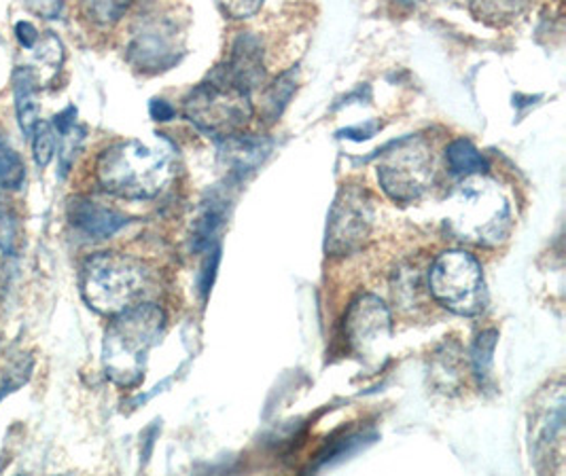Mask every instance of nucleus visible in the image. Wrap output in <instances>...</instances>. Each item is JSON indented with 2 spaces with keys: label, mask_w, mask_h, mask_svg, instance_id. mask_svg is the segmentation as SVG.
Here are the masks:
<instances>
[{
  "label": "nucleus",
  "mask_w": 566,
  "mask_h": 476,
  "mask_svg": "<svg viewBox=\"0 0 566 476\" xmlns=\"http://www.w3.org/2000/svg\"><path fill=\"white\" fill-rule=\"evenodd\" d=\"M34 360L30 353H22V358H18L2 377V388H0V399H4L7 394L15 392L18 388H22L28 381V377L32 373Z\"/></svg>",
  "instance_id": "obj_24"
},
{
  "label": "nucleus",
  "mask_w": 566,
  "mask_h": 476,
  "mask_svg": "<svg viewBox=\"0 0 566 476\" xmlns=\"http://www.w3.org/2000/svg\"><path fill=\"white\" fill-rule=\"evenodd\" d=\"M390 314L387 305L374 295H360L350 303L344 320V332L350 350L365 362H376L387 353L390 341Z\"/></svg>",
  "instance_id": "obj_10"
},
{
  "label": "nucleus",
  "mask_w": 566,
  "mask_h": 476,
  "mask_svg": "<svg viewBox=\"0 0 566 476\" xmlns=\"http://www.w3.org/2000/svg\"><path fill=\"white\" fill-rule=\"evenodd\" d=\"M429 293L436 302L459 314L478 316L486 307V284L478 258L463 251L439 254L429 269Z\"/></svg>",
  "instance_id": "obj_6"
},
{
  "label": "nucleus",
  "mask_w": 566,
  "mask_h": 476,
  "mask_svg": "<svg viewBox=\"0 0 566 476\" xmlns=\"http://www.w3.org/2000/svg\"><path fill=\"white\" fill-rule=\"evenodd\" d=\"M268 152H270V142L249 138L242 134L223 138V145H221V159L226 161V166L232 168L233 174L238 176L253 172L268 157Z\"/></svg>",
  "instance_id": "obj_13"
},
{
  "label": "nucleus",
  "mask_w": 566,
  "mask_h": 476,
  "mask_svg": "<svg viewBox=\"0 0 566 476\" xmlns=\"http://www.w3.org/2000/svg\"><path fill=\"white\" fill-rule=\"evenodd\" d=\"M28 9L45 20H53L62 11V0H24Z\"/></svg>",
  "instance_id": "obj_27"
},
{
  "label": "nucleus",
  "mask_w": 566,
  "mask_h": 476,
  "mask_svg": "<svg viewBox=\"0 0 566 476\" xmlns=\"http://www.w3.org/2000/svg\"><path fill=\"white\" fill-rule=\"evenodd\" d=\"M219 258H221V251L214 248L208 256L207 265H205V274H202V295L207 297L212 282H214V274H217V265H219Z\"/></svg>",
  "instance_id": "obj_28"
},
{
  "label": "nucleus",
  "mask_w": 566,
  "mask_h": 476,
  "mask_svg": "<svg viewBox=\"0 0 566 476\" xmlns=\"http://www.w3.org/2000/svg\"><path fill=\"white\" fill-rule=\"evenodd\" d=\"M166 314L154 303H136L113 316L103 341L106 377L119 388H134L143 381L149 351L159 343Z\"/></svg>",
  "instance_id": "obj_1"
},
{
  "label": "nucleus",
  "mask_w": 566,
  "mask_h": 476,
  "mask_svg": "<svg viewBox=\"0 0 566 476\" xmlns=\"http://www.w3.org/2000/svg\"><path fill=\"white\" fill-rule=\"evenodd\" d=\"M371 225L374 208L369 193L360 187H342L329 212L325 251L332 256L360 251L369 240Z\"/></svg>",
  "instance_id": "obj_9"
},
{
  "label": "nucleus",
  "mask_w": 566,
  "mask_h": 476,
  "mask_svg": "<svg viewBox=\"0 0 566 476\" xmlns=\"http://www.w3.org/2000/svg\"><path fill=\"white\" fill-rule=\"evenodd\" d=\"M24 180V163L0 136V187L18 189Z\"/></svg>",
  "instance_id": "obj_21"
},
{
  "label": "nucleus",
  "mask_w": 566,
  "mask_h": 476,
  "mask_svg": "<svg viewBox=\"0 0 566 476\" xmlns=\"http://www.w3.org/2000/svg\"><path fill=\"white\" fill-rule=\"evenodd\" d=\"M98 182L106 193L122 200H151L172 178L166 152L140 140L108 147L96 163Z\"/></svg>",
  "instance_id": "obj_3"
},
{
  "label": "nucleus",
  "mask_w": 566,
  "mask_h": 476,
  "mask_svg": "<svg viewBox=\"0 0 566 476\" xmlns=\"http://www.w3.org/2000/svg\"><path fill=\"white\" fill-rule=\"evenodd\" d=\"M151 115L157 121H170L175 117V108L164 101L151 102Z\"/></svg>",
  "instance_id": "obj_30"
},
{
  "label": "nucleus",
  "mask_w": 566,
  "mask_h": 476,
  "mask_svg": "<svg viewBox=\"0 0 566 476\" xmlns=\"http://www.w3.org/2000/svg\"><path fill=\"white\" fill-rule=\"evenodd\" d=\"M147 269L140 261L119 252H101L81 269V297L94 311L117 316L140 302Z\"/></svg>",
  "instance_id": "obj_4"
},
{
  "label": "nucleus",
  "mask_w": 566,
  "mask_h": 476,
  "mask_svg": "<svg viewBox=\"0 0 566 476\" xmlns=\"http://www.w3.org/2000/svg\"><path fill=\"white\" fill-rule=\"evenodd\" d=\"M15 113L27 136H32L39 126V98H36V75L30 68H18L15 73Z\"/></svg>",
  "instance_id": "obj_14"
},
{
  "label": "nucleus",
  "mask_w": 566,
  "mask_h": 476,
  "mask_svg": "<svg viewBox=\"0 0 566 476\" xmlns=\"http://www.w3.org/2000/svg\"><path fill=\"white\" fill-rule=\"evenodd\" d=\"M20 242H22V229L18 214L0 200V251L7 256H13L20 251Z\"/></svg>",
  "instance_id": "obj_20"
},
{
  "label": "nucleus",
  "mask_w": 566,
  "mask_h": 476,
  "mask_svg": "<svg viewBox=\"0 0 566 476\" xmlns=\"http://www.w3.org/2000/svg\"><path fill=\"white\" fill-rule=\"evenodd\" d=\"M217 2L233 20H244V18H251L253 13H258L263 0H217Z\"/></svg>",
  "instance_id": "obj_26"
},
{
  "label": "nucleus",
  "mask_w": 566,
  "mask_h": 476,
  "mask_svg": "<svg viewBox=\"0 0 566 476\" xmlns=\"http://www.w3.org/2000/svg\"><path fill=\"white\" fill-rule=\"evenodd\" d=\"M496 339L499 332L496 330H486L478 337L473 351H471V362H473V371L475 377L484 383L490 375V367H492V353L496 348Z\"/></svg>",
  "instance_id": "obj_22"
},
{
  "label": "nucleus",
  "mask_w": 566,
  "mask_h": 476,
  "mask_svg": "<svg viewBox=\"0 0 566 476\" xmlns=\"http://www.w3.org/2000/svg\"><path fill=\"white\" fill-rule=\"evenodd\" d=\"M293 71L291 73H284L276 83H274V87L270 89V94H268V108H270V113H272V117H279L281 115V110L284 108V104L286 101L291 98V94H293Z\"/></svg>",
  "instance_id": "obj_25"
},
{
  "label": "nucleus",
  "mask_w": 566,
  "mask_h": 476,
  "mask_svg": "<svg viewBox=\"0 0 566 476\" xmlns=\"http://www.w3.org/2000/svg\"><path fill=\"white\" fill-rule=\"evenodd\" d=\"M69 221L77 226L81 233L90 237H111L122 226H126L128 219L111 208H104L96 201L75 198L69 203Z\"/></svg>",
  "instance_id": "obj_11"
},
{
  "label": "nucleus",
  "mask_w": 566,
  "mask_h": 476,
  "mask_svg": "<svg viewBox=\"0 0 566 476\" xmlns=\"http://www.w3.org/2000/svg\"><path fill=\"white\" fill-rule=\"evenodd\" d=\"M448 225L469 244L499 246L514 229L512 203L489 176H464L448 200Z\"/></svg>",
  "instance_id": "obj_2"
},
{
  "label": "nucleus",
  "mask_w": 566,
  "mask_h": 476,
  "mask_svg": "<svg viewBox=\"0 0 566 476\" xmlns=\"http://www.w3.org/2000/svg\"><path fill=\"white\" fill-rule=\"evenodd\" d=\"M15 36L22 43V47H27V50L36 45V28L28 22H20L15 25Z\"/></svg>",
  "instance_id": "obj_29"
},
{
  "label": "nucleus",
  "mask_w": 566,
  "mask_h": 476,
  "mask_svg": "<svg viewBox=\"0 0 566 476\" xmlns=\"http://www.w3.org/2000/svg\"><path fill=\"white\" fill-rule=\"evenodd\" d=\"M170 34H164L159 30L147 32L140 36V41L136 43L134 53L140 57L143 66H154V68H164L168 64H172L175 57V47L172 43H168Z\"/></svg>",
  "instance_id": "obj_15"
},
{
  "label": "nucleus",
  "mask_w": 566,
  "mask_h": 476,
  "mask_svg": "<svg viewBox=\"0 0 566 476\" xmlns=\"http://www.w3.org/2000/svg\"><path fill=\"white\" fill-rule=\"evenodd\" d=\"M528 0H473V13L478 20L492 25L510 24Z\"/></svg>",
  "instance_id": "obj_17"
},
{
  "label": "nucleus",
  "mask_w": 566,
  "mask_h": 476,
  "mask_svg": "<svg viewBox=\"0 0 566 476\" xmlns=\"http://www.w3.org/2000/svg\"><path fill=\"white\" fill-rule=\"evenodd\" d=\"M223 219H226V212L217 203L207 205V210L200 214V219L196 223V231H193V248L196 251H202L212 244L219 226L223 225Z\"/></svg>",
  "instance_id": "obj_19"
},
{
  "label": "nucleus",
  "mask_w": 566,
  "mask_h": 476,
  "mask_svg": "<svg viewBox=\"0 0 566 476\" xmlns=\"http://www.w3.org/2000/svg\"><path fill=\"white\" fill-rule=\"evenodd\" d=\"M446 161L454 174L461 176L484 174L489 168V161L469 140H454L446 149Z\"/></svg>",
  "instance_id": "obj_16"
},
{
  "label": "nucleus",
  "mask_w": 566,
  "mask_h": 476,
  "mask_svg": "<svg viewBox=\"0 0 566 476\" xmlns=\"http://www.w3.org/2000/svg\"><path fill=\"white\" fill-rule=\"evenodd\" d=\"M565 383L541 390L531 411V453L541 473H563L565 466Z\"/></svg>",
  "instance_id": "obj_8"
},
{
  "label": "nucleus",
  "mask_w": 566,
  "mask_h": 476,
  "mask_svg": "<svg viewBox=\"0 0 566 476\" xmlns=\"http://www.w3.org/2000/svg\"><path fill=\"white\" fill-rule=\"evenodd\" d=\"M132 0H81L83 15L98 25L119 22L128 11Z\"/></svg>",
  "instance_id": "obj_18"
},
{
  "label": "nucleus",
  "mask_w": 566,
  "mask_h": 476,
  "mask_svg": "<svg viewBox=\"0 0 566 476\" xmlns=\"http://www.w3.org/2000/svg\"><path fill=\"white\" fill-rule=\"evenodd\" d=\"M436 163L429 145L420 138H406L392 145L378 163V180L390 200L410 203L433 184Z\"/></svg>",
  "instance_id": "obj_7"
},
{
  "label": "nucleus",
  "mask_w": 566,
  "mask_h": 476,
  "mask_svg": "<svg viewBox=\"0 0 566 476\" xmlns=\"http://www.w3.org/2000/svg\"><path fill=\"white\" fill-rule=\"evenodd\" d=\"M32 136H34V140H32L34 161H36V166L45 168V166H50L53 152H55V127H53V124H41L39 121V126L34 127Z\"/></svg>",
  "instance_id": "obj_23"
},
{
  "label": "nucleus",
  "mask_w": 566,
  "mask_h": 476,
  "mask_svg": "<svg viewBox=\"0 0 566 476\" xmlns=\"http://www.w3.org/2000/svg\"><path fill=\"white\" fill-rule=\"evenodd\" d=\"M182 110L193 126L221 140L240 134L253 119L251 94L233 83L223 66L189 92Z\"/></svg>",
  "instance_id": "obj_5"
},
{
  "label": "nucleus",
  "mask_w": 566,
  "mask_h": 476,
  "mask_svg": "<svg viewBox=\"0 0 566 476\" xmlns=\"http://www.w3.org/2000/svg\"><path fill=\"white\" fill-rule=\"evenodd\" d=\"M233 83H238L249 94L263 81V51L258 39L251 34H242L233 43L232 57L223 66Z\"/></svg>",
  "instance_id": "obj_12"
}]
</instances>
